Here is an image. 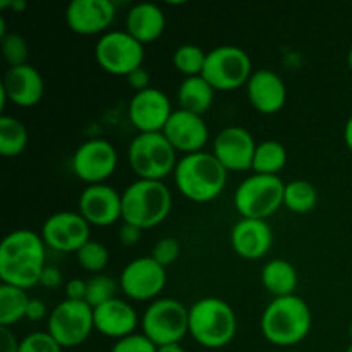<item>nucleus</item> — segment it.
Returning a JSON list of instances; mask_svg holds the SVG:
<instances>
[{"label": "nucleus", "mask_w": 352, "mask_h": 352, "mask_svg": "<svg viewBox=\"0 0 352 352\" xmlns=\"http://www.w3.org/2000/svg\"><path fill=\"white\" fill-rule=\"evenodd\" d=\"M45 243L40 234L28 229L12 230L0 244L2 284L28 291L40 284L45 270Z\"/></svg>", "instance_id": "nucleus-1"}, {"label": "nucleus", "mask_w": 352, "mask_h": 352, "mask_svg": "<svg viewBox=\"0 0 352 352\" xmlns=\"http://www.w3.org/2000/svg\"><path fill=\"white\" fill-rule=\"evenodd\" d=\"M227 174L229 172L213 153L198 151L184 155L177 162L174 179L179 192L184 198L195 203H208L222 195L227 184Z\"/></svg>", "instance_id": "nucleus-2"}, {"label": "nucleus", "mask_w": 352, "mask_h": 352, "mask_svg": "<svg viewBox=\"0 0 352 352\" xmlns=\"http://www.w3.org/2000/svg\"><path fill=\"white\" fill-rule=\"evenodd\" d=\"M311 330V311L299 296L275 298L261 316V332L268 342L280 347L296 346Z\"/></svg>", "instance_id": "nucleus-3"}, {"label": "nucleus", "mask_w": 352, "mask_h": 352, "mask_svg": "<svg viewBox=\"0 0 352 352\" xmlns=\"http://www.w3.org/2000/svg\"><path fill=\"white\" fill-rule=\"evenodd\" d=\"M172 210V192L164 181L138 179L122 192V220L141 230L160 226Z\"/></svg>", "instance_id": "nucleus-4"}, {"label": "nucleus", "mask_w": 352, "mask_h": 352, "mask_svg": "<svg viewBox=\"0 0 352 352\" xmlns=\"http://www.w3.org/2000/svg\"><path fill=\"white\" fill-rule=\"evenodd\" d=\"M236 330V313L223 299L203 298L189 308V333L206 349L226 347L234 339Z\"/></svg>", "instance_id": "nucleus-5"}, {"label": "nucleus", "mask_w": 352, "mask_h": 352, "mask_svg": "<svg viewBox=\"0 0 352 352\" xmlns=\"http://www.w3.org/2000/svg\"><path fill=\"white\" fill-rule=\"evenodd\" d=\"M127 158L134 174L146 181H162L177 167V151L164 133L138 134L129 144Z\"/></svg>", "instance_id": "nucleus-6"}, {"label": "nucleus", "mask_w": 352, "mask_h": 352, "mask_svg": "<svg viewBox=\"0 0 352 352\" xmlns=\"http://www.w3.org/2000/svg\"><path fill=\"white\" fill-rule=\"evenodd\" d=\"M285 184L278 175L253 174L234 192V206L243 219L265 220L284 205Z\"/></svg>", "instance_id": "nucleus-7"}, {"label": "nucleus", "mask_w": 352, "mask_h": 352, "mask_svg": "<svg viewBox=\"0 0 352 352\" xmlns=\"http://www.w3.org/2000/svg\"><path fill=\"white\" fill-rule=\"evenodd\" d=\"M141 329L157 347L179 344L189 333V309L177 299H155L141 318Z\"/></svg>", "instance_id": "nucleus-8"}, {"label": "nucleus", "mask_w": 352, "mask_h": 352, "mask_svg": "<svg viewBox=\"0 0 352 352\" xmlns=\"http://www.w3.org/2000/svg\"><path fill=\"white\" fill-rule=\"evenodd\" d=\"M253 74V64L243 48L234 45H222L206 54L201 76L213 89L232 91L248 85Z\"/></svg>", "instance_id": "nucleus-9"}, {"label": "nucleus", "mask_w": 352, "mask_h": 352, "mask_svg": "<svg viewBox=\"0 0 352 352\" xmlns=\"http://www.w3.org/2000/svg\"><path fill=\"white\" fill-rule=\"evenodd\" d=\"M93 330V308L86 301L64 299L52 309L47 320V332L62 349L81 346Z\"/></svg>", "instance_id": "nucleus-10"}, {"label": "nucleus", "mask_w": 352, "mask_h": 352, "mask_svg": "<svg viewBox=\"0 0 352 352\" xmlns=\"http://www.w3.org/2000/svg\"><path fill=\"white\" fill-rule=\"evenodd\" d=\"M95 58L100 67L112 76H129L143 67L144 45L127 31H107L95 45Z\"/></svg>", "instance_id": "nucleus-11"}, {"label": "nucleus", "mask_w": 352, "mask_h": 352, "mask_svg": "<svg viewBox=\"0 0 352 352\" xmlns=\"http://www.w3.org/2000/svg\"><path fill=\"white\" fill-rule=\"evenodd\" d=\"M117 151L105 140L85 141L72 155V172L88 186L103 184L116 172Z\"/></svg>", "instance_id": "nucleus-12"}, {"label": "nucleus", "mask_w": 352, "mask_h": 352, "mask_svg": "<svg viewBox=\"0 0 352 352\" xmlns=\"http://www.w3.org/2000/svg\"><path fill=\"white\" fill-rule=\"evenodd\" d=\"M167 284V274L151 256H141L129 261L120 274L119 285L133 301L155 299Z\"/></svg>", "instance_id": "nucleus-13"}, {"label": "nucleus", "mask_w": 352, "mask_h": 352, "mask_svg": "<svg viewBox=\"0 0 352 352\" xmlns=\"http://www.w3.org/2000/svg\"><path fill=\"white\" fill-rule=\"evenodd\" d=\"M40 236L47 248L60 253H78L89 241V223L79 212H57L45 220Z\"/></svg>", "instance_id": "nucleus-14"}, {"label": "nucleus", "mask_w": 352, "mask_h": 352, "mask_svg": "<svg viewBox=\"0 0 352 352\" xmlns=\"http://www.w3.org/2000/svg\"><path fill=\"white\" fill-rule=\"evenodd\" d=\"M256 146L250 131L239 126H230L217 134L212 153L227 172H244L253 168Z\"/></svg>", "instance_id": "nucleus-15"}, {"label": "nucleus", "mask_w": 352, "mask_h": 352, "mask_svg": "<svg viewBox=\"0 0 352 352\" xmlns=\"http://www.w3.org/2000/svg\"><path fill=\"white\" fill-rule=\"evenodd\" d=\"M172 112L170 100L157 88L136 93L129 102V120L140 134L164 133Z\"/></svg>", "instance_id": "nucleus-16"}, {"label": "nucleus", "mask_w": 352, "mask_h": 352, "mask_svg": "<svg viewBox=\"0 0 352 352\" xmlns=\"http://www.w3.org/2000/svg\"><path fill=\"white\" fill-rule=\"evenodd\" d=\"M79 213L89 226L109 227L122 219V192L109 184H91L79 196Z\"/></svg>", "instance_id": "nucleus-17"}, {"label": "nucleus", "mask_w": 352, "mask_h": 352, "mask_svg": "<svg viewBox=\"0 0 352 352\" xmlns=\"http://www.w3.org/2000/svg\"><path fill=\"white\" fill-rule=\"evenodd\" d=\"M43 78L33 65L9 67L0 82V105L3 109L9 100L17 107H34L43 98Z\"/></svg>", "instance_id": "nucleus-18"}, {"label": "nucleus", "mask_w": 352, "mask_h": 352, "mask_svg": "<svg viewBox=\"0 0 352 352\" xmlns=\"http://www.w3.org/2000/svg\"><path fill=\"white\" fill-rule=\"evenodd\" d=\"M113 17L116 6L110 0H72L65 9L69 30L85 36L103 33L112 24Z\"/></svg>", "instance_id": "nucleus-19"}, {"label": "nucleus", "mask_w": 352, "mask_h": 352, "mask_svg": "<svg viewBox=\"0 0 352 352\" xmlns=\"http://www.w3.org/2000/svg\"><path fill=\"white\" fill-rule=\"evenodd\" d=\"M164 136L175 151L191 155L203 151V146L208 141V127L201 116L179 109L172 112L164 129Z\"/></svg>", "instance_id": "nucleus-20"}, {"label": "nucleus", "mask_w": 352, "mask_h": 352, "mask_svg": "<svg viewBox=\"0 0 352 352\" xmlns=\"http://www.w3.org/2000/svg\"><path fill=\"white\" fill-rule=\"evenodd\" d=\"M248 100L251 105L265 116H272L282 110L287 100V88L278 74L270 69H260L251 74L246 85Z\"/></svg>", "instance_id": "nucleus-21"}, {"label": "nucleus", "mask_w": 352, "mask_h": 352, "mask_svg": "<svg viewBox=\"0 0 352 352\" xmlns=\"http://www.w3.org/2000/svg\"><path fill=\"white\" fill-rule=\"evenodd\" d=\"M232 250L244 260H260L274 244V232L265 220L241 219L230 230Z\"/></svg>", "instance_id": "nucleus-22"}, {"label": "nucleus", "mask_w": 352, "mask_h": 352, "mask_svg": "<svg viewBox=\"0 0 352 352\" xmlns=\"http://www.w3.org/2000/svg\"><path fill=\"white\" fill-rule=\"evenodd\" d=\"M93 322L96 332L119 340L136 333L134 330L138 327V313L129 302L113 298L93 308Z\"/></svg>", "instance_id": "nucleus-23"}, {"label": "nucleus", "mask_w": 352, "mask_h": 352, "mask_svg": "<svg viewBox=\"0 0 352 352\" xmlns=\"http://www.w3.org/2000/svg\"><path fill=\"white\" fill-rule=\"evenodd\" d=\"M126 28L127 33L141 45L151 43L160 38L165 30L164 10L151 2L136 3L127 12Z\"/></svg>", "instance_id": "nucleus-24"}, {"label": "nucleus", "mask_w": 352, "mask_h": 352, "mask_svg": "<svg viewBox=\"0 0 352 352\" xmlns=\"http://www.w3.org/2000/svg\"><path fill=\"white\" fill-rule=\"evenodd\" d=\"M213 96H215V89L206 82L203 76L184 78V81L177 88L179 109L201 117L212 107Z\"/></svg>", "instance_id": "nucleus-25"}, {"label": "nucleus", "mask_w": 352, "mask_h": 352, "mask_svg": "<svg viewBox=\"0 0 352 352\" xmlns=\"http://www.w3.org/2000/svg\"><path fill=\"white\" fill-rule=\"evenodd\" d=\"M261 282L274 298H285L294 294L298 287V272L287 260L277 258L263 267Z\"/></svg>", "instance_id": "nucleus-26"}, {"label": "nucleus", "mask_w": 352, "mask_h": 352, "mask_svg": "<svg viewBox=\"0 0 352 352\" xmlns=\"http://www.w3.org/2000/svg\"><path fill=\"white\" fill-rule=\"evenodd\" d=\"M31 298L28 291L14 285H0V327H12L26 318V309Z\"/></svg>", "instance_id": "nucleus-27"}, {"label": "nucleus", "mask_w": 352, "mask_h": 352, "mask_svg": "<svg viewBox=\"0 0 352 352\" xmlns=\"http://www.w3.org/2000/svg\"><path fill=\"white\" fill-rule=\"evenodd\" d=\"M28 129L19 119L10 116L0 117V155L6 158L19 157L28 146Z\"/></svg>", "instance_id": "nucleus-28"}, {"label": "nucleus", "mask_w": 352, "mask_h": 352, "mask_svg": "<svg viewBox=\"0 0 352 352\" xmlns=\"http://www.w3.org/2000/svg\"><path fill=\"white\" fill-rule=\"evenodd\" d=\"M287 164V150L278 141H263L256 146L253 158L254 174L277 175Z\"/></svg>", "instance_id": "nucleus-29"}, {"label": "nucleus", "mask_w": 352, "mask_h": 352, "mask_svg": "<svg viewBox=\"0 0 352 352\" xmlns=\"http://www.w3.org/2000/svg\"><path fill=\"white\" fill-rule=\"evenodd\" d=\"M318 203V191L315 186L302 179H294L284 188V206L294 213H308Z\"/></svg>", "instance_id": "nucleus-30"}, {"label": "nucleus", "mask_w": 352, "mask_h": 352, "mask_svg": "<svg viewBox=\"0 0 352 352\" xmlns=\"http://www.w3.org/2000/svg\"><path fill=\"white\" fill-rule=\"evenodd\" d=\"M172 62H174V67L186 78L201 76L206 62V52H203L198 45H181L172 55Z\"/></svg>", "instance_id": "nucleus-31"}, {"label": "nucleus", "mask_w": 352, "mask_h": 352, "mask_svg": "<svg viewBox=\"0 0 352 352\" xmlns=\"http://www.w3.org/2000/svg\"><path fill=\"white\" fill-rule=\"evenodd\" d=\"M76 258H78L79 267L85 268L89 274L98 275L100 272L109 265L110 254L109 250H107L102 243H96V241L89 239L88 243L76 253Z\"/></svg>", "instance_id": "nucleus-32"}, {"label": "nucleus", "mask_w": 352, "mask_h": 352, "mask_svg": "<svg viewBox=\"0 0 352 352\" xmlns=\"http://www.w3.org/2000/svg\"><path fill=\"white\" fill-rule=\"evenodd\" d=\"M117 282L107 275H93L89 280H86V299L91 308L103 305L116 298Z\"/></svg>", "instance_id": "nucleus-33"}, {"label": "nucleus", "mask_w": 352, "mask_h": 352, "mask_svg": "<svg viewBox=\"0 0 352 352\" xmlns=\"http://www.w3.org/2000/svg\"><path fill=\"white\" fill-rule=\"evenodd\" d=\"M28 47L26 38L17 33H9L2 38V55L9 67H19V65L28 64Z\"/></svg>", "instance_id": "nucleus-34"}, {"label": "nucleus", "mask_w": 352, "mask_h": 352, "mask_svg": "<svg viewBox=\"0 0 352 352\" xmlns=\"http://www.w3.org/2000/svg\"><path fill=\"white\" fill-rule=\"evenodd\" d=\"M19 352H62V347L48 332H33L19 340Z\"/></svg>", "instance_id": "nucleus-35"}, {"label": "nucleus", "mask_w": 352, "mask_h": 352, "mask_svg": "<svg viewBox=\"0 0 352 352\" xmlns=\"http://www.w3.org/2000/svg\"><path fill=\"white\" fill-rule=\"evenodd\" d=\"M179 254H181V246H179V241L174 239V237H162L155 244L153 251H151V258L164 268L177 261Z\"/></svg>", "instance_id": "nucleus-36"}, {"label": "nucleus", "mask_w": 352, "mask_h": 352, "mask_svg": "<svg viewBox=\"0 0 352 352\" xmlns=\"http://www.w3.org/2000/svg\"><path fill=\"white\" fill-rule=\"evenodd\" d=\"M158 347L144 333H133L113 344L110 352H157Z\"/></svg>", "instance_id": "nucleus-37"}, {"label": "nucleus", "mask_w": 352, "mask_h": 352, "mask_svg": "<svg viewBox=\"0 0 352 352\" xmlns=\"http://www.w3.org/2000/svg\"><path fill=\"white\" fill-rule=\"evenodd\" d=\"M150 81H151V76L144 67L136 69V71H133L129 76H127V82H129V86L136 93L151 88Z\"/></svg>", "instance_id": "nucleus-38"}, {"label": "nucleus", "mask_w": 352, "mask_h": 352, "mask_svg": "<svg viewBox=\"0 0 352 352\" xmlns=\"http://www.w3.org/2000/svg\"><path fill=\"white\" fill-rule=\"evenodd\" d=\"M65 299L69 301H85L86 299V280L82 278H71L65 284Z\"/></svg>", "instance_id": "nucleus-39"}, {"label": "nucleus", "mask_w": 352, "mask_h": 352, "mask_svg": "<svg viewBox=\"0 0 352 352\" xmlns=\"http://www.w3.org/2000/svg\"><path fill=\"white\" fill-rule=\"evenodd\" d=\"M141 239V229L140 227L133 226V223L124 222L119 229V241L124 246H134L140 243Z\"/></svg>", "instance_id": "nucleus-40"}, {"label": "nucleus", "mask_w": 352, "mask_h": 352, "mask_svg": "<svg viewBox=\"0 0 352 352\" xmlns=\"http://www.w3.org/2000/svg\"><path fill=\"white\" fill-rule=\"evenodd\" d=\"M0 352H19V340L7 327H0Z\"/></svg>", "instance_id": "nucleus-41"}, {"label": "nucleus", "mask_w": 352, "mask_h": 352, "mask_svg": "<svg viewBox=\"0 0 352 352\" xmlns=\"http://www.w3.org/2000/svg\"><path fill=\"white\" fill-rule=\"evenodd\" d=\"M45 316H47V306H45V302L38 298H31L26 309V318L30 322H40Z\"/></svg>", "instance_id": "nucleus-42"}, {"label": "nucleus", "mask_w": 352, "mask_h": 352, "mask_svg": "<svg viewBox=\"0 0 352 352\" xmlns=\"http://www.w3.org/2000/svg\"><path fill=\"white\" fill-rule=\"evenodd\" d=\"M40 284L45 289H55L62 284V274L58 268L55 267H45L43 274H41Z\"/></svg>", "instance_id": "nucleus-43"}, {"label": "nucleus", "mask_w": 352, "mask_h": 352, "mask_svg": "<svg viewBox=\"0 0 352 352\" xmlns=\"http://www.w3.org/2000/svg\"><path fill=\"white\" fill-rule=\"evenodd\" d=\"M7 7H10V9L16 10V12H23L28 7V3L24 2V0H2V2H0V9H7Z\"/></svg>", "instance_id": "nucleus-44"}, {"label": "nucleus", "mask_w": 352, "mask_h": 352, "mask_svg": "<svg viewBox=\"0 0 352 352\" xmlns=\"http://www.w3.org/2000/svg\"><path fill=\"white\" fill-rule=\"evenodd\" d=\"M344 141H346L347 148L352 151V116L347 119L346 126H344Z\"/></svg>", "instance_id": "nucleus-45"}, {"label": "nucleus", "mask_w": 352, "mask_h": 352, "mask_svg": "<svg viewBox=\"0 0 352 352\" xmlns=\"http://www.w3.org/2000/svg\"><path fill=\"white\" fill-rule=\"evenodd\" d=\"M157 352H186L181 347V344H170V346H162L158 347Z\"/></svg>", "instance_id": "nucleus-46"}, {"label": "nucleus", "mask_w": 352, "mask_h": 352, "mask_svg": "<svg viewBox=\"0 0 352 352\" xmlns=\"http://www.w3.org/2000/svg\"><path fill=\"white\" fill-rule=\"evenodd\" d=\"M347 64H349V69L352 71V47L349 50V55H347Z\"/></svg>", "instance_id": "nucleus-47"}, {"label": "nucleus", "mask_w": 352, "mask_h": 352, "mask_svg": "<svg viewBox=\"0 0 352 352\" xmlns=\"http://www.w3.org/2000/svg\"><path fill=\"white\" fill-rule=\"evenodd\" d=\"M349 336H351V339H352V323H351V327H349Z\"/></svg>", "instance_id": "nucleus-48"}, {"label": "nucleus", "mask_w": 352, "mask_h": 352, "mask_svg": "<svg viewBox=\"0 0 352 352\" xmlns=\"http://www.w3.org/2000/svg\"><path fill=\"white\" fill-rule=\"evenodd\" d=\"M346 352H352V344H351L349 347H347V351H346Z\"/></svg>", "instance_id": "nucleus-49"}, {"label": "nucleus", "mask_w": 352, "mask_h": 352, "mask_svg": "<svg viewBox=\"0 0 352 352\" xmlns=\"http://www.w3.org/2000/svg\"><path fill=\"white\" fill-rule=\"evenodd\" d=\"M289 352H296V351H289Z\"/></svg>", "instance_id": "nucleus-50"}]
</instances>
